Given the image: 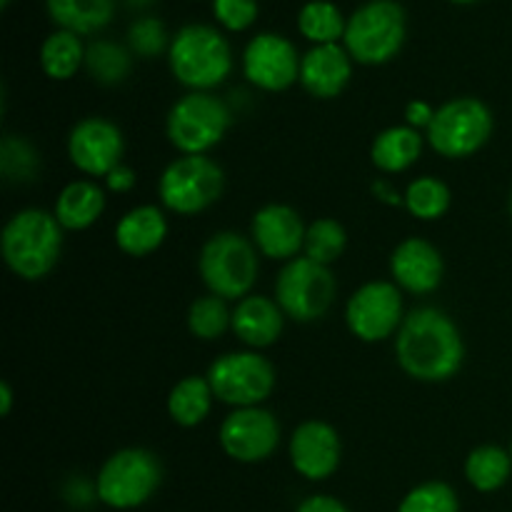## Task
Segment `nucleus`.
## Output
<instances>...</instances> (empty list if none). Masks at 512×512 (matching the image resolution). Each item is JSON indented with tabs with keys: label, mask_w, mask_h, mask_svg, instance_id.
I'll use <instances>...</instances> for the list:
<instances>
[{
	"label": "nucleus",
	"mask_w": 512,
	"mask_h": 512,
	"mask_svg": "<svg viewBox=\"0 0 512 512\" xmlns=\"http://www.w3.org/2000/svg\"><path fill=\"white\" fill-rule=\"evenodd\" d=\"M123 133L115 123L105 118H85L70 130L68 155L70 163L85 175H108L110 170L118 168L123 158Z\"/></svg>",
	"instance_id": "nucleus-15"
},
{
	"label": "nucleus",
	"mask_w": 512,
	"mask_h": 512,
	"mask_svg": "<svg viewBox=\"0 0 512 512\" xmlns=\"http://www.w3.org/2000/svg\"><path fill=\"white\" fill-rule=\"evenodd\" d=\"M135 180L138 178H135L133 168H128V165H123V163L105 175V183H108V188L115 190V193H128V190H133Z\"/></svg>",
	"instance_id": "nucleus-38"
},
{
	"label": "nucleus",
	"mask_w": 512,
	"mask_h": 512,
	"mask_svg": "<svg viewBox=\"0 0 512 512\" xmlns=\"http://www.w3.org/2000/svg\"><path fill=\"white\" fill-rule=\"evenodd\" d=\"M285 313L278 300L265 295H248L233 310V333L250 348H268L280 338Z\"/></svg>",
	"instance_id": "nucleus-20"
},
{
	"label": "nucleus",
	"mask_w": 512,
	"mask_h": 512,
	"mask_svg": "<svg viewBox=\"0 0 512 512\" xmlns=\"http://www.w3.org/2000/svg\"><path fill=\"white\" fill-rule=\"evenodd\" d=\"M213 398L215 395L208 378L188 375V378L175 383V388L170 390L168 413L173 418V423L180 425V428H195V425H200L208 418Z\"/></svg>",
	"instance_id": "nucleus-25"
},
{
	"label": "nucleus",
	"mask_w": 512,
	"mask_h": 512,
	"mask_svg": "<svg viewBox=\"0 0 512 512\" xmlns=\"http://www.w3.org/2000/svg\"><path fill=\"white\" fill-rule=\"evenodd\" d=\"M280 443V425L270 410L235 408L220 425V448L238 463H260Z\"/></svg>",
	"instance_id": "nucleus-13"
},
{
	"label": "nucleus",
	"mask_w": 512,
	"mask_h": 512,
	"mask_svg": "<svg viewBox=\"0 0 512 512\" xmlns=\"http://www.w3.org/2000/svg\"><path fill=\"white\" fill-rule=\"evenodd\" d=\"M163 480V468L150 450L125 448L105 460L98 473L95 493L115 510L140 508L153 498Z\"/></svg>",
	"instance_id": "nucleus-6"
},
{
	"label": "nucleus",
	"mask_w": 512,
	"mask_h": 512,
	"mask_svg": "<svg viewBox=\"0 0 512 512\" xmlns=\"http://www.w3.org/2000/svg\"><path fill=\"white\" fill-rule=\"evenodd\" d=\"M200 278L223 300L248 298L258 278V253L238 233H215L200 250Z\"/></svg>",
	"instance_id": "nucleus-5"
},
{
	"label": "nucleus",
	"mask_w": 512,
	"mask_h": 512,
	"mask_svg": "<svg viewBox=\"0 0 512 512\" xmlns=\"http://www.w3.org/2000/svg\"><path fill=\"white\" fill-rule=\"evenodd\" d=\"M230 110L210 93H188L170 108L165 120L168 140L183 155H205L225 138Z\"/></svg>",
	"instance_id": "nucleus-9"
},
{
	"label": "nucleus",
	"mask_w": 512,
	"mask_h": 512,
	"mask_svg": "<svg viewBox=\"0 0 512 512\" xmlns=\"http://www.w3.org/2000/svg\"><path fill=\"white\" fill-rule=\"evenodd\" d=\"M225 175L208 155H183L163 170L158 183L160 200L178 215L203 213L223 195Z\"/></svg>",
	"instance_id": "nucleus-8"
},
{
	"label": "nucleus",
	"mask_w": 512,
	"mask_h": 512,
	"mask_svg": "<svg viewBox=\"0 0 512 512\" xmlns=\"http://www.w3.org/2000/svg\"><path fill=\"white\" fill-rule=\"evenodd\" d=\"M398 512H460V503L450 485L433 480L410 490Z\"/></svg>",
	"instance_id": "nucleus-34"
},
{
	"label": "nucleus",
	"mask_w": 512,
	"mask_h": 512,
	"mask_svg": "<svg viewBox=\"0 0 512 512\" xmlns=\"http://www.w3.org/2000/svg\"><path fill=\"white\" fill-rule=\"evenodd\" d=\"M510 218H512V195H510Z\"/></svg>",
	"instance_id": "nucleus-45"
},
{
	"label": "nucleus",
	"mask_w": 512,
	"mask_h": 512,
	"mask_svg": "<svg viewBox=\"0 0 512 512\" xmlns=\"http://www.w3.org/2000/svg\"><path fill=\"white\" fill-rule=\"evenodd\" d=\"M398 365L420 383H443L460 370L465 343L458 325L438 308H418L395 335Z\"/></svg>",
	"instance_id": "nucleus-1"
},
{
	"label": "nucleus",
	"mask_w": 512,
	"mask_h": 512,
	"mask_svg": "<svg viewBox=\"0 0 512 512\" xmlns=\"http://www.w3.org/2000/svg\"><path fill=\"white\" fill-rule=\"evenodd\" d=\"M53 23L75 35L105 28L115 15V0H45Z\"/></svg>",
	"instance_id": "nucleus-24"
},
{
	"label": "nucleus",
	"mask_w": 512,
	"mask_h": 512,
	"mask_svg": "<svg viewBox=\"0 0 512 512\" xmlns=\"http://www.w3.org/2000/svg\"><path fill=\"white\" fill-rule=\"evenodd\" d=\"M348 20L330 0H308L298 13V28L313 45L338 43L345 35Z\"/></svg>",
	"instance_id": "nucleus-28"
},
{
	"label": "nucleus",
	"mask_w": 512,
	"mask_h": 512,
	"mask_svg": "<svg viewBox=\"0 0 512 512\" xmlns=\"http://www.w3.org/2000/svg\"><path fill=\"white\" fill-rule=\"evenodd\" d=\"M510 455H512V448H510Z\"/></svg>",
	"instance_id": "nucleus-46"
},
{
	"label": "nucleus",
	"mask_w": 512,
	"mask_h": 512,
	"mask_svg": "<svg viewBox=\"0 0 512 512\" xmlns=\"http://www.w3.org/2000/svg\"><path fill=\"white\" fill-rule=\"evenodd\" d=\"M493 135V113L478 98H453L435 110L428 143L443 158H468Z\"/></svg>",
	"instance_id": "nucleus-7"
},
{
	"label": "nucleus",
	"mask_w": 512,
	"mask_h": 512,
	"mask_svg": "<svg viewBox=\"0 0 512 512\" xmlns=\"http://www.w3.org/2000/svg\"><path fill=\"white\" fill-rule=\"evenodd\" d=\"M168 60L175 80L193 93H208L233 70V53L225 35L203 23H190L173 35Z\"/></svg>",
	"instance_id": "nucleus-3"
},
{
	"label": "nucleus",
	"mask_w": 512,
	"mask_h": 512,
	"mask_svg": "<svg viewBox=\"0 0 512 512\" xmlns=\"http://www.w3.org/2000/svg\"><path fill=\"white\" fill-rule=\"evenodd\" d=\"M305 233L303 218L290 205H265L253 215V243L265 258L293 260L305 248Z\"/></svg>",
	"instance_id": "nucleus-17"
},
{
	"label": "nucleus",
	"mask_w": 512,
	"mask_h": 512,
	"mask_svg": "<svg viewBox=\"0 0 512 512\" xmlns=\"http://www.w3.org/2000/svg\"><path fill=\"white\" fill-rule=\"evenodd\" d=\"M512 455L498 445H480L465 460V478L480 493H495L510 480Z\"/></svg>",
	"instance_id": "nucleus-27"
},
{
	"label": "nucleus",
	"mask_w": 512,
	"mask_h": 512,
	"mask_svg": "<svg viewBox=\"0 0 512 512\" xmlns=\"http://www.w3.org/2000/svg\"><path fill=\"white\" fill-rule=\"evenodd\" d=\"M353 75V58L338 43L313 45L300 63V83L310 95L330 100L345 90Z\"/></svg>",
	"instance_id": "nucleus-19"
},
{
	"label": "nucleus",
	"mask_w": 512,
	"mask_h": 512,
	"mask_svg": "<svg viewBox=\"0 0 512 512\" xmlns=\"http://www.w3.org/2000/svg\"><path fill=\"white\" fill-rule=\"evenodd\" d=\"M343 458L340 435L323 420H308L290 438V463L303 478L325 480L338 470Z\"/></svg>",
	"instance_id": "nucleus-16"
},
{
	"label": "nucleus",
	"mask_w": 512,
	"mask_h": 512,
	"mask_svg": "<svg viewBox=\"0 0 512 512\" xmlns=\"http://www.w3.org/2000/svg\"><path fill=\"white\" fill-rule=\"evenodd\" d=\"M5 265L23 280H40L55 268L63 248V225L45 210L15 213L3 228Z\"/></svg>",
	"instance_id": "nucleus-2"
},
{
	"label": "nucleus",
	"mask_w": 512,
	"mask_h": 512,
	"mask_svg": "<svg viewBox=\"0 0 512 512\" xmlns=\"http://www.w3.org/2000/svg\"><path fill=\"white\" fill-rule=\"evenodd\" d=\"M405 10L395 0H368L345 25V50L363 65H383L405 43Z\"/></svg>",
	"instance_id": "nucleus-4"
},
{
	"label": "nucleus",
	"mask_w": 512,
	"mask_h": 512,
	"mask_svg": "<svg viewBox=\"0 0 512 512\" xmlns=\"http://www.w3.org/2000/svg\"><path fill=\"white\" fill-rule=\"evenodd\" d=\"M10 408H13V390H10L8 383L0 385V415L8 418Z\"/></svg>",
	"instance_id": "nucleus-41"
},
{
	"label": "nucleus",
	"mask_w": 512,
	"mask_h": 512,
	"mask_svg": "<svg viewBox=\"0 0 512 512\" xmlns=\"http://www.w3.org/2000/svg\"><path fill=\"white\" fill-rule=\"evenodd\" d=\"M405 118H408L410 128L428 130V125L433 123L435 118V110L430 108L428 103H423V100H413V103H408V108H405Z\"/></svg>",
	"instance_id": "nucleus-37"
},
{
	"label": "nucleus",
	"mask_w": 512,
	"mask_h": 512,
	"mask_svg": "<svg viewBox=\"0 0 512 512\" xmlns=\"http://www.w3.org/2000/svg\"><path fill=\"white\" fill-rule=\"evenodd\" d=\"M345 320L355 338L363 343H380L403 325V298L400 288L388 280H373L355 290L345 308Z\"/></svg>",
	"instance_id": "nucleus-12"
},
{
	"label": "nucleus",
	"mask_w": 512,
	"mask_h": 512,
	"mask_svg": "<svg viewBox=\"0 0 512 512\" xmlns=\"http://www.w3.org/2000/svg\"><path fill=\"white\" fill-rule=\"evenodd\" d=\"M0 5H3V8H8V5H10V0H0Z\"/></svg>",
	"instance_id": "nucleus-44"
},
{
	"label": "nucleus",
	"mask_w": 512,
	"mask_h": 512,
	"mask_svg": "<svg viewBox=\"0 0 512 512\" xmlns=\"http://www.w3.org/2000/svg\"><path fill=\"white\" fill-rule=\"evenodd\" d=\"M128 45L135 55L140 58H155V55L163 53L165 48H170L168 33H165V25L158 18H138L128 28Z\"/></svg>",
	"instance_id": "nucleus-35"
},
{
	"label": "nucleus",
	"mask_w": 512,
	"mask_h": 512,
	"mask_svg": "<svg viewBox=\"0 0 512 512\" xmlns=\"http://www.w3.org/2000/svg\"><path fill=\"white\" fill-rule=\"evenodd\" d=\"M450 3H458V5H468V3H478V0H450Z\"/></svg>",
	"instance_id": "nucleus-43"
},
{
	"label": "nucleus",
	"mask_w": 512,
	"mask_h": 512,
	"mask_svg": "<svg viewBox=\"0 0 512 512\" xmlns=\"http://www.w3.org/2000/svg\"><path fill=\"white\" fill-rule=\"evenodd\" d=\"M348 245V233L343 225L333 218H320L308 225L305 233V258L315 260L320 265H333Z\"/></svg>",
	"instance_id": "nucleus-31"
},
{
	"label": "nucleus",
	"mask_w": 512,
	"mask_h": 512,
	"mask_svg": "<svg viewBox=\"0 0 512 512\" xmlns=\"http://www.w3.org/2000/svg\"><path fill=\"white\" fill-rule=\"evenodd\" d=\"M103 210V188L93 180H75L60 190L53 215L65 230H85L103 215Z\"/></svg>",
	"instance_id": "nucleus-22"
},
{
	"label": "nucleus",
	"mask_w": 512,
	"mask_h": 512,
	"mask_svg": "<svg viewBox=\"0 0 512 512\" xmlns=\"http://www.w3.org/2000/svg\"><path fill=\"white\" fill-rule=\"evenodd\" d=\"M155 0H128V5H133V8H148V5H153Z\"/></svg>",
	"instance_id": "nucleus-42"
},
{
	"label": "nucleus",
	"mask_w": 512,
	"mask_h": 512,
	"mask_svg": "<svg viewBox=\"0 0 512 512\" xmlns=\"http://www.w3.org/2000/svg\"><path fill=\"white\" fill-rule=\"evenodd\" d=\"M373 193H375V198L383 200V203H388V205H400V203H405V200L400 198V195L395 193L393 188H390L388 180H375V183H373Z\"/></svg>",
	"instance_id": "nucleus-40"
},
{
	"label": "nucleus",
	"mask_w": 512,
	"mask_h": 512,
	"mask_svg": "<svg viewBox=\"0 0 512 512\" xmlns=\"http://www.w3.org/2000/svg\"><path fill=\"white\" fill-rule=\"evenodd\" d=\"M390 273H393L398 288L415 295H428L443 283V255L428 240L408 238L393 250Z\"/></svg>",
	"instance_id": "nucleus-18"
},
{
	"label": "nucleus",
	"mask_w": 512,
	"mask_h": 512,
	"mask_svg": "<svg viewBox=\"0 0 512 512\" xmlns=\"http://www.w3.org/2000/svg\"><path fill=\"white\" fill-rule=\"evenodd\" d=\"M300 63L295 45L278 33H260L245 45L243 73L255 88L280 93L300 78Z\"/></svg>",
	"instance_id": "nucleus-14"
},
{
	"label": "nucleus",
	"mask_w": 512,
	"mask_h": 512,
	"mask_svg": "<svg viewBox=\"0 0 512 512\" xmlns=\"http://www.w3.org/2000/svg\"><path fill=\"white\" fill-rule=\"evenodd\" d=\"M85 68L100 85H118L130 73V53L110 40H95L85 50Z\"/></svg>",
	"instance_id": "nucleus-29"
},
{
	"label": "nucleus",
	"mask_w": 512,
	"mask_h": 512,
	"mask_svg": "<svg viewBox=\"0 0 512 512\" xmlns=\"http://www.w3.org/2000/svg\"><path fill=\"white\" fill-rule=\"evenodd\" d=\"M420 153H423V138L410 125L383 130L375 135L373 148H370L373 165L383 173H403L410 165L418 163Z\"/></svg>",
	"instance_id": "nucleus-23"
},
{
	"label": "nucleus",
	"mask_w": 512,
	"mask_h": 512,
	"mask_svg": "<svg viewBox=\"0 0 512 512\" xmlns=\"http://www.w3.org/2000/svg\"><path fill=\"white\" fill-rule=\"evenodd\" d=\"M168 235V220L165 213L155 205H138L128 210L115 225V243L125 255L145 258L163 245Z\"/></svg>",
	"instance_id": "nucleus-21"
},
{
	"label": "nucleus",
	"mask_w": 512,
	"mask_h": 512,
	"mask_svg": "<svg viewBox=\"0 0 512 512\" xmlns=\"http://www.w3.org/2000/svg\"><path fill=\"white\" fill-rule=\"evenodd\" d=\"M188 328L195 338L200 340H215L233 328V313L228 310L223 298L218 295H203L195 300L188 310Z\"/></svg>",
	"instance_id": "nucleus-32"
},
{
	"label": "nucleus",
	"mask_w": 512,
	"mask_h": 512,
	"mask_svg": "<svg viewBox=\"0 0 512 512\" xmlns=\"http://www.w3.org/2000/svg\"><path fill=\"white\" fill-rule=\"evenodd\" d=\"M403 200H405L403 205L408 208V213L413 215V218L438 220L448 213L450 190L443 180L425 175V178L413 180V183L408 185Z\"/></svg>",
	"instance_id": "nucleus-30"
},
{
	"label": "nucleus",
	"mask_w": 512,
	"mask_h": 512,
	"mask_svg": "<svg viewBox=\"0 0 512 512\" xmlns=\"http://www.w3.org/2000/svg\"><path fill=\"white\" fill-rule=\"evenodd\" d=\"M213 13L223 28L245 30L258 18V0H213Z\"/></svg>",
	"instance_id": "nucleus-36"
},
{
	"label": "nucleus",
	"mask_w": 512,
	"mask_h": 512,
	"mask_svg": "<svg viewBox=\"0 0 512 512\" xmlns=\"http://www.w3.org/2000/svg\"><path fill=\"white\" fill-rule=\"evenodd\" d=\"M335 278L328 265L310 258H293L285 263L275 280V300L288 318L313 323L323 318L335 300Z\"/></svg>",
	"instance_id": "nucleus-10"
},
{
	"label": "nucleus",
	"mask_w": 512,
	"mask_h": 512,
	"mask_svg": "<svg viewBox=\"0 0 512 512\" xmlns=\"http://www.w3.org/2000/svg\"><path fill=\"white\" fill-rule=\"evenodd\" d=\"M38 153L33 145L18 135H5L0 143V170L8 183H28L38 173Z\"/></svg>",
	"instance_id": "nucleus-33"
},
{
	"label": "nucleus",
	"mask_w": 512,
	"mask_h": 512,
	"mask_svg": "<svg viewBox=\"0 0 512 512\" xmlns=\"http://www.w3.org/2000/svg\"><path fill=\"white\" fill-rule=\"evenodd\" d=\"M85 50L80 35L58 28L40 45V68L48 78L68 80L85 65Z\"/></svg>",
	"instance_id": "nucleus-26"
},
{
	"label": "nucleus",
	"mask_w": 512,
	"mask_h": 512,
	"mask_svg": "<svg viewBox=\"0 0 512 512\" xmlns=\"http://www.w3.org/2000/svg\"><path fill=\"white\" fill-rule=\"evenodd\" d=\"M213 395L233 408H255L275 388V370L260 353L220 355L208 370Z\"/></svg>",
	"instance_id": "nucleus-11"
},
{
	"label": "nucleus",
	"mask_w": 512,
	"mask_h": 512,
	"mask_svg": "<svg viewBox=\"0 0 512 512\" xmlns=\"http://www.w3.org/2000/svg\"><path fill=\"white\" fill-rule=\"evenodd\" d=\"M298 512H350L340 500L330 498V495H313V498L303 500Z\"/></svg>",
	"instance_id": "nucleus-39"
}]
</instances>
